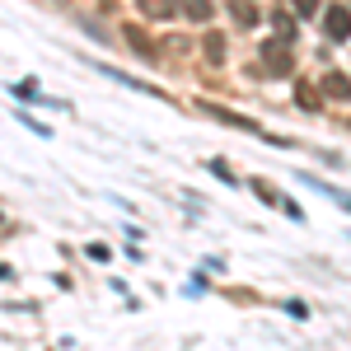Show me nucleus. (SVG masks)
I'll return each mask as SVG.
<instances>
[{
    "mask_svg": "<svg viewBox=\"0 0 351 351\" xmlns=\"http://www.w3.org/2000/svg\"><path fill=\"white\" fill-rule=\"evenodd\" d=\"M324 33L332 38V43H347L351 38V10L347 5H332V10L324 14Z\"/></svg>",
    "mask_w": 351,
    "mask_h": 351,
    "instance_id": "obj_1",
    "label": "nucleus"
},
{
    "mask_svg": "<svg viewBox=\"0 0 351 351\" xmlns=\"http://www.w3.org/2000/svg\"><path fill=\"white\" fill-rule=\"evenodd\" d=\"M141 14H150V19H164V14H173V0H141Z\"/></svg>",
    "mask_w": 351,
    "mask_h": 351,
    "instance_id": "obj_2",
    "label": "nucleus"
},
{
    "mask_svg": "<svg viewBox=\"0 0 351 351\" xmlns=\"http://www.w3.org/2000/svg\"><path fill=\"white\" fill-rule=\"evenodd\" d=\"M178 10H183L188 19H206V14H211V0H183Z\"/></svg>",
    "mask_w": 351,
    "mask_h": 351,
    "instance_id": "obj_3",
    "label": "nucleus"
},
{
    "mask_svg": "<svg viewBox=\"0 0 351 351\" xmlns=\"http://www.w3.org/2000/svg\"><path fill=\"white\" fill-rule=\"evenodd\" d=\"M324 89L332 94V99H351V84L342 80V75H328V80H324Z\"/></svg>",
    "mask_w": 351,
    "mask_h": 351,
    "instance_id": "obj_4",
    "label": "nucleus"
},
{
    "mask_svg": "<svg viewBox=\"0 0 351 351\" xmlns=\"http://www.w3.org/2000/svg\"><path fill=\"white\" fill-rule=\"evenodd\" d=\"M206 56H211V61H220V56H225V43H220V33H206Z\"/></svg>",
    "mask_w": 351,
    "mask_h": 351,
    "instance_id": "obj_5",
    "label": "nucleus"
},
{
    "mask_svg": "<svg viewBox=\"0 0 351 351\" xmlns=\"http://www.w3.org/2000/svg\"><path fill=\"white\" fill-rule=\"evenodd\" d=\"M271 24H276V33H281V43H291V14H276V19H271Z\"/></svg>",
    "mask_w": 351,
    "mask_h": 351,
    "instance_id": "obj_6",
    "label": "nucleus"
},
{
    "mask_svg": "<svg viewBox=\"0 0 351 351\" xmlns=\"http://www.w3.org/2000/svg\"><path fill=\"white\" fill-rule=\"evenodd\" d=\"M234 19H239V24H253V19H258V14H253V10H248V5H239V0H234Z\"/></svg>",
    "mask_w": 351,
    "mask_h": 351,
    "instance_id": "obj_7",
    "label": "nucleus"
},
{
    "mask_svg": "<svg viewBox=\"0 0 351 351\" xmlns=\"http://www.w3.org/2000/svg\"><path fill=\"white\" fill-rule=\"evenodd\" d=\"M319 10V0H295V14H314Z\"/></svg>",
    "mask_w": 351,
    "mask_h": 351,
    "instance_id": "obj_8",
    "label": "nucleus"
}]
</instances>
